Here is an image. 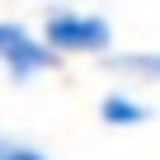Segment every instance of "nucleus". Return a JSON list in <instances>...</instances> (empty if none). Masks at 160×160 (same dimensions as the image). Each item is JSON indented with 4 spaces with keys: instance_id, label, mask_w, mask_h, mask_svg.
<instances>
[{
    "instance_id": "f257e3e1",
    "label": "nucleus",
    "mask_w": 160,
    "mask_h": 160,
    "mask_svg": "<svg viewBox=\"0 0 160 160\" xmlns=\"http://www.w3.org/2000/svg\"><path fill=\"white\" fill-rule=\"evenodd\" d=\"M52 57H80V52H108L113 42V24L104 14H85V10H47L42 19V38H38Z\"/></svg>"
},
{
    "instance_id": "f03ea898",
    "label": "nucleus",
    "mask_w": 160,
    "mask_h": 160,
    "mask_svg": "<svg viewBox=\"0 0 160 160\" xmlns=\"http://www.w3.org/2000/svg\"><path fill=\"white\" fill-rule=\"evenodd\" d=\"M0 66H5L14 80H33L42 71L57 66V57L24 28V24H10V19H0Z\"/></svg>"
},
{
    "instance_id": "7ed1b4c3",
    "label": "nucleus",
    "mask_w": 160,
    "mask_h": 160,
    "mask_svg": "<svg viewBox=\"0 0 160 160\" xmlns=\"http://www.w3.org/2000/svg\"><path fill=\"white\" fill-rule=\"evenodd\" d=\"M99 118H104L108 127H141V122L151 118V108H146L141 99H132V94L113 90V94H104V99H99Z\"/></svg>"
},
{
    "instance_id": "20e7f679",
    "label": "nucleus",
    "mask_w": 160,
    "mask_h": 160,
    "mask_svg": "<svg viewBox=\"0 0 160 160\" xmlns=\"http://www.w3.org/2000/svg\"><path fill=\"white\" fill-rule=\"evenodd\" d=\"M108 71L118 75H137V80H160V52H113L104 57Z\"/></svg>"
},
{
    "instance_id": "39448f33",
    "label": "nucleus",
    "mask_w": 160,
    "mask_h": 160,
    "mask_svg": "<svg viewBox=\"0 0 160 160\" xmlns=\"http://www.w3.org/2000/svg\"><path fill=\"white\" fill-rule=\"evenodd\" d=\"M0 160H47L38 146L28 141H14V137H0Z\"/></svg>"
}]
</instances>
